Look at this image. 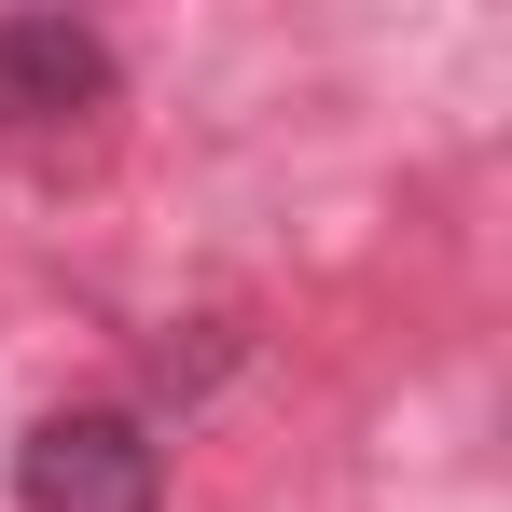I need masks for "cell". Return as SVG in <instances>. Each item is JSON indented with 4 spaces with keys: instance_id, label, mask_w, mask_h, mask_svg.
Listing matches in <instances>:
<instances>
[{
    "instance_id": "obj_1",
    "label": "cell",
    "mask_w": 512,
    "mask_h": 512,
    "mask_svg": "<svg viewBox=\"0 0 512 512\" xmlns=\"http://www.w3.org/2000/svg\"><path fill=\"white\" fill-rule=\"evenodd\" d=\"M14 512H167V457H153L139 416L70 402L14 443Z\"/></svg>"
},
{
    "instance_id": "obj_2",
    "label": "cell",
    "mask_w": 512,
    "mask_h": 512,
    "mask_svg": "<svg viewBox=\"0 0 512 512\" xmlns=\"http://www.w3.org/2000/svg\"><path fill=\"white\" fill-rule=\"evenodd\" d=\"M111 111V42L70 14H0V139L14 153H70Z\"/></svg>"
}]
</instances>
